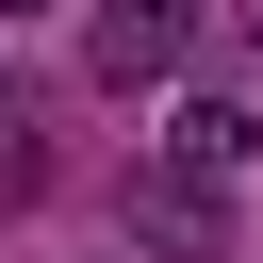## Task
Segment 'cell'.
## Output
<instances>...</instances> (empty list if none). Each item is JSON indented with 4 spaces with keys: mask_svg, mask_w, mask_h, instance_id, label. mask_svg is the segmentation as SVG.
I'll return each instance as SVG.
<instances>
[{
    "mask_svg": "<svg viewBox=\"0 0 263 263\" xmlns=\"http://www.w3.org/2000/svg\"><path fill=\"white\" fill-rule=\"evenodd\" d=\"M181 49H197V0H99L82 16V66L132 99V82H181Z\"/></svg>",
    "mask_w": 263,
    "mask_h": 263,
    "instance_id": "obj_1",
    "label": "cell"
},
{
    "mask_svg": "<svg viewBox=\"0 0 263 263\" xmlns=\"http://www.w3.org/2000/svg\"><path fill=\"white\" fill-rule=\"evenodd\" d=\"M132 230H148L164 263H214V247H230V214H214V181H181V164H132Z\"/></svg>",
    "mask_w": 263,
    "mask_h": 263,
    "instance_id": "obj_2",
    "label": "cell"
},
{
    "mask_svg": "<svg viewBox=\"0 0 263 263\" xmlns=\"http://www.w3.org/2000/svg\"><path fill=\"white\" fill-rule=\"evenodd\" d=\"M247 148H263V115H247V99H181V115H164V148H148V164H181V181H230V164H247Z\"/></svg>",
    "mask_w": 263,
    "mask_h": 263,
    "instance_id": "obj_3",
    "label": "cell"
},
{
    "mask_svg": "<svg viewBox=\"0 0 263 263\" xmlns=\"http://www.w3.org/2000/svg\"><path fill=\"white\" fill-rule=\"evenodd\" d=\"M33 197H49V132L0 99V214H33Z\"/></svg>",
    "mask_w": 263,
    "mask_h": 263,
    "instance_id": "obj_4",
    "label": "cell"
},
{
    "mask_svg": "<svg viewBox=\"0 0 263 263\" xmlns=\"http://www.w3.org/2000/svg\"><path fill=\"white\" fill-rule=\"evenodd\" d=\"M230 49H263V0H230Z\"/></svg>",
    "mask_w": 263,
    "mask_h": 263,
    "instance_id": "obj_5",
    "label": "cell"
},
{
    "mask_svg": "<svg viewBox=\"0 0 263 263\" xmlns=\"http://www.w3.org/2000/svg\"><path fill=\"white\" fill-rule=\"evenodd\" d=\"M33 16H66V0H0V33H33Z\"/></svg>",
    "mask_w": 263,
    "mask_h": 263,
    "instance_id": "obj_6",
    "label": "cell"
}]
</instances>
